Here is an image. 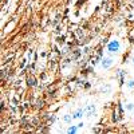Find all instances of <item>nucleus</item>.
I'll return each instance as SVG.
<instances>
[{
  "mask_svg": "<svg viewBox=\"0 0 134 134\" xmlns=\"http://www.w3.org/2000/svg\"><path fill=\"white\" fill-rule=\"evenodd\" d=\"M107 50L110 52H117L119 50V42L118 40H111L109 43V46H107Z\"/></svg>",
  "mask_w": 134,
  "mask_h": 134,
  "instance_id": "nucleus-1",
  "label": "nucleus"
},
{
  "mask_svg": "<svg viewBox=\"0 0 134 134\" xmlns=\"http://www.w3.org/2000/svg\"><path fill=\"white\" fill-rule=\"evenodd\" d=\"M113 64V59H110V58H106L102 60V66L105 67V69H109V67Z\"/></svg>",
  "mask_w": 134,
  "mask_h": 134,
  "instance_id": "nucleus-2",
  "label": "nucleus"
},
{
  "mask_svg": "<svg viewBox=\"0 0 134 134\" xmlns=\"http://www.w3.org/2000/svg\"><path fill=\"white\" fill-rule=\"evenodd\" d=\"M83 113H85V110H78V111H75V113L72 114V118H81L82 115H83Z\"/></svg>",
  "mask_w": 134,
  "mask_h": 134,
  "instance_id": "nucleus-3",
  "label": "nucleus"
},
{
  "mask_svg": "<svg viewBox=\"0 0 134 134\" xmlns=\"http://www.w3.org/2000/svg\"><path fill=\"white\" fill-rule=\"evenodd\" d=\"M87 110H88V115H91V114L94 113V111H95V107H94L93 105H90V106L87 107Z\"/></svg>",
  "mask_w": 134,
  "mask_h": 134,
  "instance_id": "nucleus-4",
  "label": "nucleus"
},
{
  "mask_svg": "<svg viewBox=\"0 0 134 134\" xmlns=\"http://www.w3.org/2000/svg\"><path fill=\"white\" fill-rule=\"evenodd\" d=\"M76 130H78V127H70L69 129V133H75Z\"/></svg>",
  "mask_w": 134,
  "mask_h": 134,
  "instance_id": "nucleus-5",
  "label": "nucleus"
},
{
  "mask_svg": "<svg viewBox=\"0 0 134 134\" xmlns=\"http://www.w3.org/2000/svg\"><path fill=\"white\" fill-rule=\"evenodd\" d=\"M127 86L129 87H134V81H129L127 82Z\"/></svg>",
  "mask_w": 134,
  "mask_h": 134,
  "instance_id": "nucleus-6",
  "label": "nucleus"
},
{
  "mask_svg": "<svg viewBox=\"0 0 134 134\" xmlns=\"http://www.w3.org/2000/svg\"><path fill=\"white\" fill-rule=\"evenodd\" d=\"M126 107H127V110H133V109H134V106H133V103H129V105H127Z\"/></svg>",
  "mask_w": 134,
  "mask_h": 134,
  "instance_id": "nucleus-7",
  "label": "nucleus"
},
{
  "mask_svg": "<svg viewBox=\"0 0 134 134\" xmlns=\"http://www.w3.org/2000/svg\"><path fill=\"white\" fill-rule=\"evenodd\" d=\"M64 121H66V122H69V121H70V117H69V115L64 117Z\"/></svg>",
  "mask_w": 134,
  "mask_h": 134,
  "instance_id": "nucleus-8",
  "label": "nucleus"
},
{
  "mask_svg": "<svg viewBox=\"0 0 134 134\" xmlns=\"http://www.w3.org/2000/svg\"><path fill=\"white\" fill-rule=\"evenodd\" d=\"M133 63H134V58H133Z\"/></svg>",
  "mask_w": 134,
  "mask_h": 134,
  "instance_id": "nucleus-9",
  "label": "nucleus"
}]
</instances>
